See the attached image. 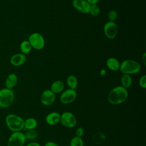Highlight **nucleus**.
Listing matches in <instances>:
<instances>
[{"label": "nucleus", "instance_id": "nucleus-32", "mask_svg": "<svg viewBox=\"0 0 146 146\" xmlns=\"http://www.w3.org/2000/svg\"><path fill=\"white\" fill-rule=\"evenodd\" d=\"M104 70H102L101 71V72H100V74H101V75H104L106 74V73L104 72Z\"/></svg>", "mask_w": 146, "mask_h": 146}, {"label": "nucleus", "instance_id": "nucleus-29", "mask_svg": "<svg viewBox=\"0 0 146 146\" xmlns=\"http://www.w3.org/2000/svg\"><path fill=\"white\" fill-rule=\"evenodd\" d=\"M141 60L144 66L146 65V52H144L141 56Z\"/></svg>", "mask_w": 146, "mask_h": 146}, {"label": "nucleus", "instance_id": "nucleus-25", "mask_svg": "<svg viewBox=\"0 0 146 146\" xmlns=\"http://www.w3.org/2000/svg\"><path fill=\"white\" fill-rule=\"evenodd\" d=\"M94 138V142L95 143L100 144L104 141V140L105 139V136H104L103 134L101 133H98L95 134Z\"/></svg>", "mask_w": 146, "mask_h": 146}, {"label": "nucleus", "instance_id": "nucleus-6", "mask_svg": "<svg viewBox=\"0 0 146 146\" xmlns=\"http://www.w3.org/2000/svg\"><path fill=\"white\" fill-rule=\"evenodd\" d=\"M26 140L24 133L21 131L14 132L10 135L7 146H23Z\"/></svg>", "mask_w": 146, "mask_h": 146}, {"label": "nucleus", "instance_id": "nucleus-2", "mask_svg": "<svg viewBox=\"0 0 146 146\" xmlns=\"http://www.w3.org/2000/svg\"><path fill=\"white\" fill-rule=\"evenodd\" d=\"M5 123L13 132L21 131L24 128V119L16 114H8L5 117Z\"/></svg>", "mask_w": 146, "mask_h": 146}, {"label": "nucleus", "instance_id": "nucleus-1", "mask_svg": "<svg viewBox=\"0 0 146 146\" xmlns=\"http://www.w3.org/2000/svg\"><path fill=\"white\" fill-rule=\"evenodd\" d=\"M128 93L127 89L121 86L113 88L108 93L107 99L110 103L117 105L124 102L128 98Z\"/></svg>", "mask_w": 146, "mask_h": 146}, {"label": "nucleus", "instance_id": "nucleus-15", "mask_svg": "<svg viewBox=\"0 0 146 146\" xmlns=\"http://www.w3.org/2000/svg\"><path fill=\"white\" fill-rule=\"evenodd\" d=\"M106 65L108 68L110 70L113 71H117L119 70L120 63L116 58L114 57H111L107 60Z\"/></svg>", "mask_w": 146, "mask_h": 146}, {"label": "nucleus", "instance_id": "nucleus-30", "mask_svg": "<svg viewBox=\"0 0 146 146\" xmlns=\"http://www.w3.org/2000/svg\"><path fill=\"white\" fill-rule=\"evenodd\" d=\"M26 146H40L38 143L36 142H31L27 144Z\"/></svg>", "mask_w": 146, "mask_h": 146}, {"label": "nucleus", "instance_id": "nucleus-16", "mask_svg": "<svg viewBox=\"0 0 146 146\" xmlns=\"http://www.w3.org/2000/svg\"><path fill=\"white\" fill-rule=\"evenodd\" d=\"M64 88V83L59 80L54 81L51 86L50 90L55 94L62 92Z\"/></svg>", "mask_w": 146, "mask_h": 146}, {"label": "nucleus", "instance_id": "nucleus-26", "mask_svg": "<svg viewBox=\"0 0 146 146\" xmlns=\"http://www.w3.org/2000/svg\"><path fill=\"white\" fill-rule=\"evenodd\" d=\"M139 84L141 88H146V75H143L142 76L140 77L139 81Z\"/></svg>", "mask_w": 146, "mask_h": 146}, {"label": "nucleus", "instance_id": "nucleus-11", "mask_svg": "<svg viewBox=\"0 0 146 146\" xmlns=\"http://www.w3.org/2000/svg\"><path fill=\"white\" fill-rule=\"evenodd\" d=\"M72 5L76 10L80 13H89L91 5L86 0H73Z\"/></svg>", "mask_w": 146, "mask_h": 146}, {"label": "nucleus", "instance_id": "nucleus-24", "mask_svg": "<svg viewBox=\"0 0 146 146\" xmlns=\"http://www.w3.org/2000/svg\"><path fill=\"white\" fill-rule=\"evenodd\" d=\"M117 18V13L115 10H112L108 12V18L110 20L109 21L115 22V21H116Z\"/></svg>", "mask_w": 146, "mask_h": 146}, {"label": "nucleus", "instance_id": "nucleus-7", "mask_svg": "<svg viewBox=\"0 0 146 146\" xmlns=\"http://www.w3.org/2000/svg\"><path fill=\"white\" fill-rule=\"evenodd\" d=\"M60 122L66 127L73 128L76 125L77 119L72 113L66 111L60 115Z\"/></svg>", "mask_w": 146, "mask_h": 146}, {"label": "nucleus", "instance_id": "nucleus-13", "mask_svg": "<svg viewBox=\"0 0 146 146\" xmlns=\"http://www.w3.org/2000/svg\"><path fill=\"white\" fill-rule=\"evenodd\" d=\"M46 122L50 125H55L58 124L60 120V115L57 112H52L49 113L46 117Z\"/></svg>", "mask_w": 146, "mask_h": 146}, {"label": "nucleus", "instance_id": "nucleus-27", "mask_svg": "<svg viewBox=\"0 0 146 146\" xmlns=\"http://www.w3.org/2000/svg\"><path fill=\"white\" fill-rule=\"evenodd\" d=\"M84 133V130L83 127H79L78 128H76L75 131V136L79 137H82Z\"/></svg>", "mask_w": 146, "mask_h": 146}, {"label": "nucleus", "instance_id": "nucleus-21", "mask_svg": "<svg viewBox=\"0 0 146 146\" xmlns=\"http://www.w3.org/2000/svg\"><path fill=\"white\" fill-rule=\"evenodd\" d=\"M24 135L26 140H33L38 137V132L35 129L27 130Z\"/></svg>", "mask_w": 146, "mask_h": 146}, {"label": "nucleus", "instance_id": "nucleus-28", "mask_svg": "<svg viewBox=\"0 0 146 146\" xmlns=\"http://www.w3.org/2000/svg\"><path fill=\"white\" fill-rule=\"evenodd\" d=\"M44 146H59V145L53 141H48L44 144Z\"/></svg>", "mask_w": 146, "mask_h": 146}, {"label": "nucleus", "instance_id": "nucleus-12", "mask_svg": "<svg viewBox=\"0 0 146 146\" xmlns=\"http://www.w3.org/2000/svg\"><path fill=\"white\" fill-rule=\"evenodd\" d=\"M26 61V55L22 53L15 54L11 56L10 59V63L15 67L20 66L23 64Z\"/></svg>", "mask_w": 146, "mask_h": 146}, {"label": "nucleus", "instance_id": "nucleus-5", "mask_svg": "<svg viewBox=\"0 0 146 146\" xmlns=\"http://www.w3.org/2000/svg\"><path fill=\"white\" fill-rule=\"evenodd\" d=\"M32 48L36 50H42L45 44V40L43 35L39 33H33L29 37L28 39Z\"/></svg>", "mask_w": 146, "mask_h": 146}, {"label": "nucleus", "instance_id": "nucleus-14", "mask_svg": "<svg viewBox=\"0 0 146 146\" xmlns=\"http://www.w3.org/2000/svg\"><path fill=\"white\" fill-rule=\"evenodd\" d=\"M18 82V76L15 73L9 74L5 81V87L9 89H13L15 87Z\"/></svg>", "mask_w": 146, "mask_h": 146}, {"label": "nucleus", "instance_id": "nucleus-31", "mask_svg": "<svg viewBox=\"0 0 146 146\" xmlns=\"http://www.w3.org/2000/svg\"><path fill=\"white\" fill-rule=\"evenodd\" d=\"M90 5L97 4L100 0H86Z\"/></svg>", "mask_w": 146, "mask_h": 146}, {"label": "nucleus", "instance_id": "nucleus-17", "mask_svg": "<svg viewBox=\"0 0 146 146\" xmlns=\"http://www.w3.org/2000/svg\"><path fill=\"white\" fill-rule=\"evenodd\" d=\"M37 124V121L34 117H29L24 120V128L27 130L35 129Z\"/></svg>", "mask_w": 146, "mask_h": 146}, {"label": "nucleus", "instance_id": "nucleus-10", "mask_svg": "<svg viewBox=\"0 0 146 146\" xmlns=\"http://www.w3.org/2000/svg\"><path fill=\"white\" fill-rule=\"evenodd\" d=\"M55 94L50 90H44L40 95V102L46 106H50L52 105L55 100Z\"/></svg>", "mask_w": 146, "mask_h": 146}, {"label": "nucleus", "instance_id": "nucleus-20", "mask_svg": "<svg viewBox=\"0 0 146 146\" xmlns=\"http://www.w3.org/2000/svg\"><path fill=\"white\" fill-rule=\"evenodd\" d=\"M19 47H20V50L21 51V53L25 55L29 54L32 49V47L28 40H23L21 43Z\"/></svg>", "mask_w": 146, "mask_h": 146}, {"label": "nucleus", "instance_id": "nucleus-8", "mask_svg": "<svg viewBox=\"0 0 146 146\" xmlns=\"http://www.w3.org/2000/svg\"><path fill=\"white\" fill-rule=\"evenodd\" d=\"M103 31L106 36L109 39L115 38L118 33V27L115 22L108 21L103 27Z\"/></svg>", "mask_w": 146, "mask_h": 146}, {"label": "nucleus", "instance_id": "nucleus-22", "mask_svg": "<svg viewBox=\"0 0 146 146\" xmlns=\"http://www.w3.org/2000/svg\"><path fill=\"white\" fill-rule=\"evenodd\" d=\"M100 9L98 4L91 5L89 13L93 17H96L100 14Z\"/></svg>", "mask_w": 146, "mask_h": 146}, {"label": "nucleus", "instance_id": "nucleus-4", "mask_svg": "<svg viewBox=\"0 0 146 146\" xmlns=\"http://www.w3.org/2000/svg\"><path fill=\"white\" fill-rule=\"evenodd\" d=\"M15 100V95L11 89L6 87L0 89V107L7 108L11 106Z\"/></svg>", "mask_w": 146, "mask_h": 146}, {"label": "nucleus", "instance_id": "nucleus-9", "mask_svg": "<svg viewBox=\"0 0 146 146\" xmlns=\"http://www.w3.org/2000/svg\"><path fill=\"white\" fill-rule=\"evenodd\" d=\"M76 96L77 94L75 90L68 88L62 92L60 96V101L64 104H71L75 101Z\"/></svg>", "mask_w": 146, "mask_h": 146}, {"label": "nucleus", "instance_id": "nucleus-18", "mask_svg": "<svg viewBox=\"0 0 146 146\" xmlns=\"http://www.w3.org/2000/svg\"><path fill=\"white\" fill-rule=\"evenodd\" d=\"M121 86L125 89L128 88L132 84V79L130 75L123 74L120 78Z\"/></svg>", "mask_w": 146, "mask_h": 146}, {"label": "nucleus", "instance_id": "nucleus-3", "mask_svg": "<svg viewBox=\"0 0 146 146\" xmlns=\"http://www.w3.org/2000/svg\"><path fill=\"white\" fill-rule=\"evenodd\" d=\"M140 68V65L137 62L131 59H126L120 63L119 70L123 74L131 75V74L138 73Z\"/></svg>", "mask_w": 146, "mask_h": 146}, {"label": "nucleus", "instance_id": "nucleus-23", "mask_svg": "<svg viewBox=\"0 0 146 146\" xmlns=\"http://www.w3.org/2000/svg\"><path fill=\"white\" fill-rule=\"evenodd\" d=\"M70 145V146H84L83 140L82 137L75 136L71 139Z\"/></svg>", "mask_w": 146, "mask_h": 146}, {"label": "nucleus", "instance_id": "nucleus-19", "mask_svg": "<svg viewBox=\"0 0 146 146\" xmlns=\"http://www.w3.org/2000/svg\"><path fill=\"white\" fill-rule=\"evenodd\" d=\"M66 83L69 88L75 90L78 84V79L75 76L73 75H70L67 77L66 79Z\"/></svg>", "mask_w": 146, "mask_h": 146}]
</instances>
